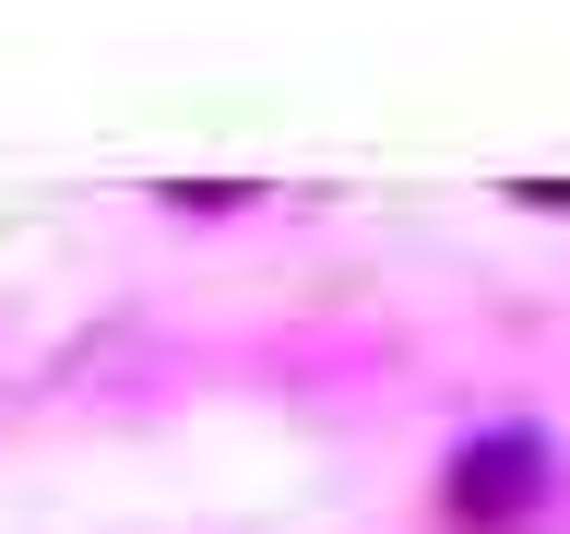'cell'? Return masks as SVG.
I'll return each instance as SVG.
<instances>
[{
	"instance_id": "cell-1",
	"label": "cell",
	"mask_w": 570,
	"mask_h": 534,
	"mask_svg": "<svg viewBox=\"0 0 570 534\" xmlns=\"http://www.w3.org/2000/svg\"><path fill=\"white\" fill-rule=\"evenodd\" d=\"M534 487H547V439L499 427V439H475V452L452 463V523H523Z\"/></svg>"
}]
</instances>
